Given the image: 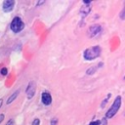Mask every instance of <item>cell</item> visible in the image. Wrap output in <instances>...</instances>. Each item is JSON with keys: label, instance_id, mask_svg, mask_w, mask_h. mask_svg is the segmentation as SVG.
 Wrapping results in <instances>:
<instances>
[{"label": "cell", "instance_id": "1", "mask_svg": "<svg viewBox=\"0 0 125 125\" xmlns=\"http://www.w3.org/2000/svg\"><path fill=\"white\" fill-rule=\"evenodd\" d=\"M120 105H121V97H120V96H117V97H116V99L114 100V102H113V104H112L111 107L107 110V112H106L105 116H106L107 118H111V117H112V116L117 112V110L119 109Z\"/></svg>", "mask_w": 125, "mask_h": 125}, {"label": "cell", "instance_id": "2", "mask_svg": "<svg viewBox=\"0 0 125 125\" xmlns=\"http://www.w3.org/2000/svg\"><path fill=\"white\" fill-rule=\"evenodd\" d=\"M100 53H101L100 47L99 46H95V47L87 49L84 52V58L86 60H93V59H96L97 57H99Z\"/></svg>", "mask_w": 125, "mask_h": 125}, {"label": "cell", "instance_id": "3", "mask_svg": "<svg viewBox=\"0 0 125 125\" xmlns=\"http://www.w3.org/2000/svg\"><path fill=\"white\" fill-rule=\"evenodd\" d=\"M23 26H24V24H23L22 21L21 20V18H19V17H16L11 22V29L16 33L21 31L23 28Z\"/></svg>", "mask_w": 125, "mask_h": 125}, {"label": "cell", "instance_id": "4", "mask_svg": "<svg viewBox=\"0 0 125 125\" xmlns=\"http://www.w3.org/2000/svg\"><path fill=\"white\" fill-rule=\"evenodd\" d=\"M15 2L13 0H8V1H4L3 3V9L5 12H11L14 8Z\"/></svg>", "mask_w": 125, "mask_h": 125}, {"label": "cell", "instance_id": "5", "mask_svg": "<svg viewBox=\"0 0 125 125\" xmlns=\"http://www.w3.org/2000/svg\"><path fill=\"white\" fill-rule=\"evenodd\" d=\"M51 102H52V97H51L50 93L44 92V93L42 94V103H43L44 104H46V105H49V104H51Z\"/></svg>", "mask_w": 125, "mask_h": 125}, {"label": "cell", "instance_id": "6", "mask_svg": "<svg viewBox=\"0 0 125 125\" xmlns=\"http://www.w3.org/2000/svg\"><path fill=\"white\" fill-rule=\"evenodd\" d=\"M100 31H101V27H100L99 25H94V26H92V27L90 28V30H89V32L91 33V34H90L91 36L97 35Z\"/></svg>", "mask_w": 125, "mask_h": 125}, {"label": "cell", "instance_id": "7", "mask_svg": "<svg viewBox=\"0 0 125 125\" xmlns=\"http://www.w3.org/2000/svg\"><path fill=\"white\" fill-rule=\"evenodd\" d=\"M18 94H19V91H17V92H15V93H13V94L11 95V97H10V98L7 100V104H11V103H12V102H13V101H14V100L17 98Z\"/></svg>", "mask_w": 125, "mask_h": 125}, {"label": "cell", "instance_id": "8", "mask_svg": "<svg viewBox=\"0 0 125 125\" xmlns=\"http://www.w3.org/2000/svg\"><path fill=\"white\" fill-rule=\"evenodd\" d=\"M101 123H102V122L98 120V121H93V122H91V123H90V125H100Z\"/></svg>", "mask_w": 125, "mask_h": 125}, {"label": "cell", "instance_id": "9", "mask_svg": "<svg viewBox=\"0 0 125 125\" xmlns=\"http://www.w3.org/2000/svg\"><path fill=\"white\" fill-rule=\"evenodd\" d=\"M1 73H2L3 75H6V74H7V68H6V67H3V68L1 69Z\"/></svg>", "mask_w": 125, "mask_h": 125}, {"label": "cell", "instance_id": "10", "mask_svg": "<svg viewBox=\"0 0 125 125\" xmlns=\"http://www.w3.org/2000/svg\"><path fill=\"white\" fill-rule=\"evenodd\" d=\"M39 124H40V121H39V119H34V121H33L32 125H39Z\"/></svg>", "mask_w": 125, "mask_h": 125}, {"label": "cell", "instance_id": "11", "mask_svg": "<svg viewBox=\"0 0 125 125\" xmlns=\"http://www.w3.org/2000/svg\"><path fill=\"white\" fill-rule=\"evenodd\" d=\"M6 125H14V120H13V119H11V120L6 124Z\"/></svg>", "mask_w": 125, "mask_h": 125}, {"label": "cell", "instance_id": "12", "mask_svg": "<svg viewBox=\"0 0 125 125\" xmlns=\"http://www.w3.org/2000/svg\"><path fill=\"white\" fill-rule=\"evenodd\" d=\"M52 125H57V119L54 118V119L52 120Z\"/></svg>", "mask_w": 125, "mask_h": 125}, {"label": "cell", "instance_id": "13", "mask_svg": "<svg viewBox=\"0 0 125 125\" xmlns=\"http://www.w3.org/2000/svg\"><path fill=\"white\" fill-rule=\"evenodd\" d=\"M1 104H2V100L0 99V106H1Z\"/></svg>", "mask_w": 125, "mask_h": 125}]
</instances>
